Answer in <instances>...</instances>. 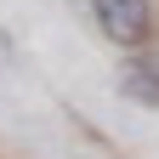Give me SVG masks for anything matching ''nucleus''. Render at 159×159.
Wrapping results in <instances>:
<instances>
[{"label": "nucleus", "instance_id": "obj_1", "mask_svg": "<svg viewBox=\"0 0 159 159\" xmlns=\"http://www.w3.org/2000/svg\"><path fill=\"white\" fill-rule=\"evenodd\" d=\"M91 11H97V23H102V34L114 40V46H125V51H142L153 40L148 0H91Z\"/></svg>", "mask_w": 159, "mask_h": 159}, {"label": "nucleus", "instance_id": "obj_2", "mask_svg": "<svg viewBox=\"0 0 159 159\" xmlns=\"http://www.w3.org/2000/svg\"><path fill=\"white\" fill-rule=\"evenodd\" d=\"M119 91H125L131 102H142V108H159V63L125 57V63H119Z\"/></svg>", "mask_w": 159, "mask_h": 159}]
</instances>
